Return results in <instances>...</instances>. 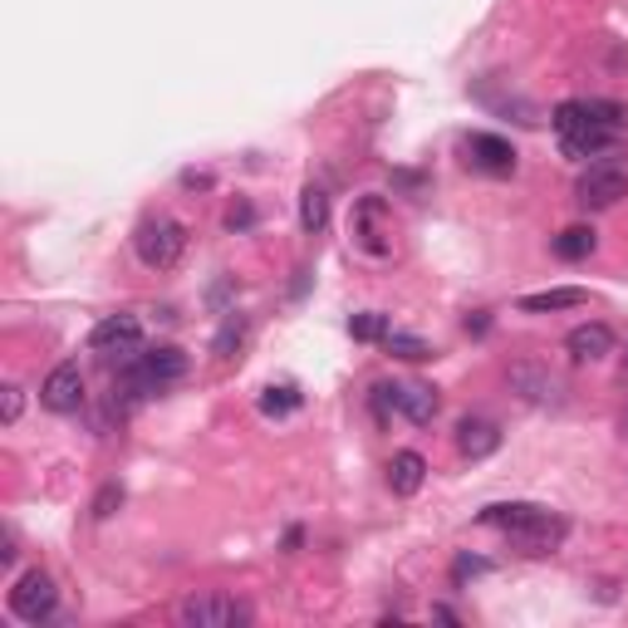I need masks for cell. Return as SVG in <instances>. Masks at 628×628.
Masks as SVG:
<instances>
[{
  "instance_id": "7a4b0ae2",
  "label": "cell",
  "mask_w": 628,
  "mask_h": 628,
  "mask_svg": "<svg viewBox=\"0 0 628 628\" xmlns=\"http://www.w3.org/2000/svg\"><path fill=\"white\" fill-rule=\"evenodd\" d=\"M481 526L501 530L511 545H520L526 555H555L570 536V526H565V516L545 511L536 501H501V506H486L481 511Z\"/></svg>"
},
{
  "instance_id": "ac0fdd59",
  "label": "cell",
  "mask_w": 628,
  "mask_h": 628,
  "mask_svg": "<svg viewBox=\"0 0 628 628\" xmlns=\"http://www.w3.org/2000/svg\"><path fill=\"white\" fill-rule=\"evenodd\" d=\"M555 256H560V260L595 256V227H565L560 236H555Z\"/></svg>"
},
{
  "instance_id": "4fadbf2b",
  "label": "cell",
  "mask_w": 628,
  "mask_h": 628,
  "mask_svg": "<svg viewBox=\"0 0 628 628\" xmlns=\"http://www.w3.org/2000/svg\"><path fill=\"white\" fill-rule=\"evenodd\" d=\"M457 447H461V457L481 461V457H491L496 447H501V428L486 422V418H461L457 422Z\"/></svg>"
},
{
  "instance_id": "d6986e66",
  "label": "cell",
  "mask_w": 628,
  "mask_h": 628,
  "mask_svg": "<svg viewBox=\"0 0 628 628\" xmlns=\"http://www.w3.org/2000/svg\"><path fill=\"white\" fill-rule=\"evenodd\" d=\"M349 335L359 339V343H378V339H388V335H393V325H388V315L363 310V315H353V319H349Z\"/></svg>"
},
{
  "instance_id": "9a60e30c",
  "label": "cell",
  "mask_w": 628,
  "mask_h": 628,
  "mask_svg": "<svg viewBox=\"0 0 628 628\" xmlns=\"http://www.w3.org/2000/svg\"><path fill=\"white\" fill-rule=\"evenodd\" d=\"M422 481H428L422 452H393V461H388V486H393L398 496H412V491H422Z\"/></svg>"
},
{
  "instance_id": "2e32d148",
  "label": "cell",
  "mask_w": 628,
  "mask_h": 628,
  "mask_svg": "<svg viewBox=\"0 0 628 628\" xmlns=\"http://www.w3.org/2000/svg\"><path fill=\"white\" fill-rule=\"evenodd\" d=\"M589 295L565 286V290H540V295H520V315H550V310H579Z\"/></svg>"
},
{
  "instance_id": "6da1fadb",
  "label": "cell",
  "mask_w": 628,
  "mask_h": 628,
  "mask_svg": "<svg viewBox=\"0 0 628 628\" xmlns=\"http://www.w3.org/2000/svg\"><path fill=\"white\" fill-rule=\"evenodd\" d=\"M550 123L570 158H599L628 133V109L614 99H565Z\"/></svg>"
},
{
  "instance_id": "ffe728a7",
  "label": "cell",
  "mask_w": 628,
  "mask_h": 628,
  "mask_svg": "<svg viewBox=\"0 0 628 628\" xmlns=\"http://www.w3.org/2000/svg\"><path fill=\"white\" fill-rule=\"evenodd\" d=\"M300 408V388H290V383H270L266 393H260V412H266V418H286V412H295Z\"/></svg>"
},
{
  "instance_id": "7402d4cb",
  "label": "cell",
  "mask_w": 628,
  "mask_h": 628,
  "mask_svg": "<svg viewBox=\"0 0 628 628\" xmlns=\"http://www.w3.org/2000/svg\"><path fill=\"white\" fill-rule=\"evenodd\" d=\"M20 408H26V388H20V383H6V388H0V422H6V428H16V422H20Z\"/></svg>"
},
{
  "instance_id": "277c9868",
  "label": "cell",
  "mask_w": 628,
  "mask_h": 628,
  "mask_svg": "<svg viewBox=\"0 0 628 628\" xmlns=\"http://www.w3.org/2000/svg\"><path fill=\"white\" fill-rule=\"evenodd\" d=\"M624 197H628V158H619V152H599L575 182V201L585 211L619 207Z\"/></svg>"
},
{
  "instance_id": "484cf974",
  "label": "cell",
  "mask_w": 628,
  "mask_h": 628,
  "mask_svg": "<svg viewBox=\"0 0 628 628\" xmlns=\"http://www.w3.org/2000/svg\"><path fill=\"white\" fill-rule=\"evenodd\" d=\"M251 221H256V217H251V207H231V211H227V231H246Z\"/></svg>"
},
{
  "instance_id": "52a82bcc",
  "label": "cell",
  "mask_w": 628,
  "mask_h": 628,
  "mask_svg": "<svg viewBox=\"0 0 628 628\" xmlns=\"http://www.w3.org/2000/svg\"><path fill=\"white\" fill-rule=\"evenodd\" d=\"M54 609H59V589L44 570H26L16 579V589H10V614H16L20 624H44Z\"/></svg>"
},
{
  "instance_id": "3957f363",
  "label": "cell",
  "mask_w": 628,
  "mask_h": 628,
  "mask_svg": "<svg viewBox=\"0 0 628 628\" xmlns=\"http://www.w3.org/2000/svg\"><path fill=\"white\" fill-rule=\"evenodd\" d=\"M182 373H187V353L172 349V343H162V349L133 353L123 378H118V388H123L128 398H148V393H162V388L182 383Z\"/></svg>"
},
{
  "instance_id": "8992f818",
  "label": "cell",
  "mask_w": 628,
  "mask_h": 628,
  "mask_svg": "<svg viewBox=\"0 0 628 628\" xmlns=\"http://www.w3.org/2000/svg\"><path fill=\"white\" fill-rule=\"evenodd\" d=\"M177 624L182 628H246L251 624V609H246L236 595L201 589V595H187L182 604H177Z\"/></svg>"
},
{
  "instance_id": "cb8c5ba5",
  "label": "cell",
  "mask_w": 628,
  "mask_h": 628,
  "mask_svg": "<svg viewBox=\"0 0 628 628\" xmlns=\"http://www.w3.org/2000/svg\"><path fill=\"white\" fill-rule=\"evenodd\" d=\"M118 506H123V486L109 481L99 496H93V520H109V516L118 511Z\"/></svg>"
},
{
  "instance_id": "603a6c76",
  "label": "cell",
  "mask_w": 628,
  "mask_h": 628,
  "mask_svg": "<svg viewBox=\"0 0 628 628\" xmlns=\"http://www.w3.org/2000/svg\"><path fill=\"white\" fill-rule=\"evenodd\" d=\"M241 335H246V319H227V325H221V335H217V343H211V349H217V359H231V349L236 343H241Z\"/></svg>"
},
{
  "instance_id": "7c38bea8",
  "label": "cell",
  "mask_w": 628,
  "mask_h": 628,
  "mask_svg": "<svg viewBox=\"0 0 628 628\" xmlns=\"http://www.w3.org/2000/svg\"><path fill=\"white\" fill-rule=\"evenodd\" d=\"M565 349H570V359H579V363H599L614 353V329L599 325V319L595 325H579L565 335Z\"/></svg>"
},
{
  "instance_id": "5bb4252c",
  "label": "cell",
  "mask_w": 628,
  "mask_h": 628,
  "mask_svg": "<svg viewBox=\"0 0 628 628\" xmlns=\"http://www.w3.org/2000/svg\"><path fill=\"white\" fill-rule=\"evenodd\" d=\"M511 383H516L526 398H536V402H560V398H565V383H560V378H555L550 369H536V363H516V369H511Z\"/></svg>"
},
{
  "instance_id": "e0dca14e",
  "label": "cell",
  "mask_w": 628,
  "mask_h": 628,
  "mask_svg": "<svg viewBox=\"0 0 628 628\" xmlns=\"http://www.w3.org/2000/svg\"><path fill=\"white\" fill-rule=\"evenodd\" d=\"M325 221H329V197H325V187H305L300 192V231L305 236H319L325 231Z\"/></svg>"
},
{
  "instance_id": "d4e9b609",
  "label": "cell",
  "mask_w": 628,
  "mask_h": 628,
  "mask_svg": "<svg viewBox=\"0 0 628 628\" xmlns=\"http://www.w3.org/2000/svg\"><path fill=\"white\" fill-rule=\"evenodd\" d=\"M486 570H491V565H486L481 555H461V560L452 565V579L461 585V579H477V575H486Z\"/></svg>"
},
{
  "instance_id": "44dd1931",
  "label": "cell",
  "mask_w": 628,
  "mask_h": 628,
  "mask_svg": "<svg viewBox=\"0 0 628 628\" xmlns=\"http://www.w3.org/2000/svg\"><path fill=\"white\" fill-rule=\"evenodd\" d=\"M383 343H388V349L398 353V359H408V363H422V359H432V343H428V339H418V335H398V329H393V335H388Z\"/></svg>"
},
{
  "instance_id": "8fae6325",
  "label": "cell",
  "mask_w": 628,
  "mask_h": 628,
  "mask_svg": "<svg viewBox=\"0 0 628 628\" xmlns=\"http://www.w3.org/2000/svg\"><path fill=\"white\" fill-rule=\"evenodd\" d=\"M393 408L402 412L408 422H418V428H428V422L437 418V408H442V398H437L432 383H393Z\"/></svg>"
},
{
  "instance_id": "5b68a950",
  "label": "cell",
  "mask_w": 628,
  "mask_h": 628,
  "mask_svg": "<svg viewBox=\"0 0 628 628\" xmlns=\"http://www.w3.org/2000/svg\"><path fill=\"white\" fill-rule=\"evenodd\" d=\"M133 251L148 270H172L187 251V227L177 217H162L158 211V217H148L143 227L133 231Z\"/></svg>"
},
{
  "instance_id": "ba28073f",
  "label": "cell",
  "mask_w": 628,
  "mask_h": 628,
  "mask_svg": "<svg viewBox=\"0 0 628 628\" xmlns=\"http://www.w3.org/2000/svg\"><path fill=\"white\" fill-rule=\"evenodd\" d=\"M89 349L93 353H123V359H133L138 349H143V319L138 315H103L99 325L89 329Z\"/></svg>"
},
{
  "instance_id": "4316f807",
  "label": "cell",
  "mask_w": 628,
  "mask_h": 628,
  "mask_svg": "<svg viewBox=\"0 0 628 628\" xmlns=\"http://www.w3.org/2000/svg\"><path fill=\"white\" fill-rule=\"evenodd\" d=\"M10 560H16V536L6 530V536H0V565H10Z\"/></svg>"
},
{
  "instance_id": "30bf717a",
  "label": "cell",
  "mask_w": 628,
  "mask_h": 628,
  "mask_svg": "<svg viewBox=\"0 0 628 628\" xmlns=\"http://www.w3.org/2000/svg\"><path fill=\"white\" fill-rule=\"evenodd\" d=\"M467 162L486 177H511L516 172V148L496 133H471L467 138Z\"/></svg>"
},
{
  "instance_id": "9c48e42d",
  "label": "cell",
  "mask_w": 628,
  "mask_h": 628,
  "mask_svg": "<svg viewBox=\"0 0 628 628\" xmlns=\"http://www.w3.org/2000/svg\"><path fill=\"white\" fill-rule=\"evenodd\" d=\"M40 402L50 412H79L84 408V373H79V363H54L50 378L40 383Z\"/></svg>"
}]
</instances>
